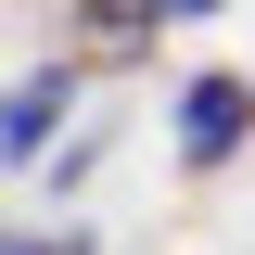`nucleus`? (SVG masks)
I'll return each instance as SVG.
<instances>
[{
    "instance_id": "1",
    "label": "nucleus",
    "mask_w": 255,
    "mask_h": 255,
    "mask_svg": "<svg viewBox=\"0 0 255 255\" xmlns=\"http://www.w3.org/2000/svg\"><path fill=\"white\" fill-rule=\"evenodd\" d=\"M243 140H255V77H230V64L191 77L179 90V166H230Z\"/></svg>"
},
{
    "instance_id": "2",
    "label": "nucleus",
    "mask_w": 255,
    "mask_h": 255,
    "mask_svg": "<svg viewBox=\"0 0 255 255\" xmlns=\"http://www.w3.org/2000/svg\"><path fill=\"white\" fill-rule=\"evenodd\" d=\"M153 26H179L166 0H77V64H140Z\"/></svg>"
},
{
    "instance_id": "3",
    "label": "nucleus",
    "mask_w": 255,
    "mask_h": 255,
    "mask_svg": "<svg viewBox=\"0 0 255 255\" xmlns=\"http://www.w3.org/2000/svg\"><path fill=\"white\" fill-rule=\"evenodd\" d=\"M64 102H77V77H64V64H51V77H26V90H13V128H0V153L38 166V153H51V128H64Z\"/></svg>"
},
{
    "instance_id": "4",
    "label": "nucleus",
    "mask_w": 255,
    "mask_h": 255,
    "mask_svg": "<svg viewBox=\"0 0 255 255\" xmlns=\"http://www.w3.org/2000/svg\"><path fill=\"white\" fill-rule=\"evenodd\" d=\"M13 255H77V243H38V230H13Z\"/></svg>"
},
{
    "instance_id": "5",
    "label": "nucleus",
    "mask_w": 255,
    "mask_h": 255,
    "mask_svg": "<svg viewBox=\"0 0 255 255\" xmlns=\"http://www.w3.org/2000/svg\"><path fill=\"white\" fill-rule=\"evenodd\" d=\"M166 13H179V26H204V13H217V0H166Z\"/></svg>"
}]
</instances>
